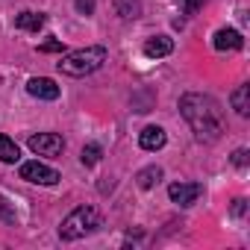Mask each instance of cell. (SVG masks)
<instances>
[{
	"mask_svg": "<svg viewBox=\"0 0 250 250\" xmlns=\"http://www.w3.org/2000/svg\"><path fill=\"white\" fill-rule=\"evenodd\" d=\"M27 91H30L33 97H39V100H56V97H59V85H56L50 77H33V80L27 83Z\"/></svg>",
	"mask_w": 250,
	"mask_h": 250,
	"instance_id": "cell-7",
	"label": "cell"
},
{
	"mask_svg": "<svg viewBox=\"0 0 250 250\" xmlns=\"http://www.w3.org/2000/svg\"><path fill=\"white\" fill-rule=\"evenodd\" d=\"M15 27L18 30H27V33H39L44 27V15L42 12H21L15 18Z\"/></svg>",
	"mask_w": 250,
	"mask_h": 250,
	"instance_id": "cell-12",
	"label": "cell"
},
{
	"mask_svg": "<svg viewBox=\"0 0 250 250\" xmlns=\"http://www.w3.org/2000/svg\"><path fill=\"white\" fill-rule=\"evenodd\" d=\"M30 150L36 156H59L65 150V139L59 133H39V136H30Z\"/></svg>",
	"mask_w": 250,
	"mask_h": 250,
	"instance_id": "cell-5",
	"label": "cell"
},
{
	"mask_svg": "<svg viewBox=\"0 0 250 250\" xmlns=\"http://www.w3.org/2000/svg\"><path fill=\"white\" fill-rule=\"evenodd\" d=\"M100 156H103V147H100V145H85L80 159H83V165H88V168H91V165H97V162H100Z\"/></svg>",
	"mask_w": 250,
	"mask_h": 250,
	"instance_id": "cell-15",
	"label": "cell"
},
{
	"mask_svg": "<svg viewBox=\"0 0 250 250\" xmlns=\"http://www.w3.org/2000/svg\"><path fill=\"white\" fill-rule=\"evenodd\" d=\"M244 203H247V200H241V197L232 203V215H235V218H238V215H244Z\"/></svg>",
	"mask_w": 250,
	"mask_h": 250,
	"instance_id": "cell-20",
	"label": "cell"
},
{
	"mask_svg": "<svg viewBox=\"0 0 250 250\" xmlns=\"http://www.w3.org/2000/svg\"><path fill=\"white\" fill-rule=\"evenodd\" d=\"M171 50H174V42L168 36H153V39L145 42V56H150V59H162Z\"/></svg>",
	"mask_w": 250,
	"mask_h": 250,
	"instance_id": "cell-10",
	"label": "cell"
},
{
	"mask_svg": "<svg viewBox=\"0 0 250 250\" xmlns=\"http://www.w3.org/2000/svg\"><path fill=\"white\" fill-rule=\"evenodd\" d=\"M39 50H42V53H65V44L53 39V42H44V44H42Z\"/></svg>",
	"mask_w": 250,
	"mask_h": 250,
	"instance_id": "cell-17",
	"label": "cell"
},
{
	"mask_svg": "<svg viewBox=\"0 0 250 250\" xmlns=\"http://www.w3.org/2000/svg\"><path fill=\"white\" fill-rule=\"evenodd\" d=\"M106 59H109V50L100 44L97 47H80V50H71L59 59V71L68 77H85V74H94Z\"/></svg>",
	"mask_w": 250,
	"mask_h": 250,
	"instance_id": "cell-3",
	"label": "cell"
},
{
	"mask_svg": "<svg viewBox=\"0 0 250 250\" xmlns=\"http://www.w3.org/2000/svg\"><path fill=\"white\" fill-rule=\"evenodd\" d=\"M165 142H168V136H165L162 127H145V130L139 133V145H142V150H162Z\"/></svg>",
	"mask_w": 250,
	"mask_h": 250,
	"instance_id": "cell-9",
	"label": "cell"
},
{
	"mask_svg": "<svg viewBox=\"0 0 250 250\" xmlns=\"http://www.w3.org/2000/svg\"><path fill=\"white\" fill-rule=\"evenodd\" d=\"M203 194V186L200 183H171L168 186V197L177 203V206H191V203H197V197Z\"/></svg>",
	"mask_w": 250,
	"mask_h": 250,
	"instance_id": "cell-6",
	"label": "cell"
},
{
	"mask_svg": "<svg viewBox=\"0 0 250 250\" xmlns=\"http://www.w3.org/2000/svg\"><path fill=\"white\" fill-rule=\"evenodd\" d=\"M18 159H21V150H18V145H15L9 136H0V162L15 165Z\"/></svg>",
	"mask_w": 250,
	"mask_h": 250,
	"instance_id": "cell-13",
	"label": "cell"
},
{
	"mask_svg": "<svg viewBox=\"0 0 250 250\" xmlns=\"http://www.w3.org/2000/svg\"><path fill=\"white\" fill-rule=\"evenodd\" d=\"M212 44H215V50H241V47H244V39H241V33H238V30L224 27V30H218V33H215Z\"/></svg>",
	"mask_w": 250,
	"mask_h": 250,
	"instance_id": "cell-8",
	"label": "cell"
},
{
	"mask_svg": "<svg viewBox=\"0 0 250 250\" xmlns=\"http://www.w3.org/2000/svg\"><path fill=\"white\" fill-rule=\"evenodd\" d=\"M180 112L188 121L191 133L200 142H218L224 133V109L212 94H200V91H188L180 97Z\"/></svg>",
	"mask_w": 250,
	"mask_h": 250,
	"instance_id": "cell-1",
	"label": "cell"
},
{
	"mask_svg": "<svg viewBox=\"0 0 250 250\" xmlns=\"http://www.w3.org/2000/svg\"><path fill=\"white\" fill-rule=\"evenodd\" d=\"M232 162H235L238 168H247V150H235V153H232Z\"/></svg>",
	"mask_w": 250,
	"mask_h": 250,
	"instance_id": "cell-19",
	"label": "cell"
},
{
	"mask_svg": "<svg viewBox=\"0 0 250 250\" xmlns=\"http://www.w3.org/2000/svg\"><path fill=\"white\" fill-rule=\"evenodd\" d=\"M177 3H180V9H183L186 15H194V12H200L203 0H177Z\"/></svg>",
	"mask_w": 250,
	"mask_h": 250,
	"instance_id": "cell-16",
	"label": "cell"
},
{
	"mask_svg": "<svg viewBox=\"0 0 250 250\" xmlns=\"http://www.w3.org/2000/svg\"><path fill=\"white\" fill-rule=\"evenodd\" d=\"M103 227V218L94 206H77L74 212L65 215L62 227H59V238L62 241H77V238H85L91 232H97Z\"/></svg>",
	"mask_w": 250,
	"mask_h": 250,
	"instance_id": "cell-2",
	"label": "cell"
},
{
	"mask_svg": "<svg viewBox=\"0 0 250 250\" xmlns=\"http://www.w3.org/2000/svg\"><path fill=\"white\" fill-rule=\"evenodd\" d=\"M21 180L33 183V186H56L62 177H59V171H53V168L42 165L39 159H33V162H24L21 165Z\"/></svg>",
	"mask_w": 250,
	"mask_h": 250,
	"instance_id": "cell-4",
	"label": "cell"
},
{
	"mask_svg": "<svg viewBox=\"0 0 250 250\" xmlns=\"http://www.w3.org/2000/svg\"><path fill=\"white\" fill-rule=\"evenodd\" d=\"M74 6L80 15H91L94 12V0H74Z\"/></svg>",
	"mask_w": 250,
	"mask_h": 250,
	"instance_id": "cell-18",
	"label": "cell"
},
{
	"mask_svg": "<svg viewBox=\"0 0 250 250\" xmlns=\"http://www.w3.org/2000/svg\"><path fill=\"white\" fill-rule=\"evenodd\" d=\"M136 180H139V188H153L159 180H162V168L159 165H150V168H142L139 174H136Z\"/></svg>",
	"mask_w": 250,
	"mask_h": 250,
	"instance_id": "cell-14",
	"label": "cell"
},
{
	"mask_svg": "<svg viewBox=\"0 0 250 250\" xmlns=\"http://www.w3.org/2000/svg\"><path fill=\"white\" fill-rule=\"evenodd\" d=\"M229 103H232V109H235L241 118H247V115H250V85H238V88L229 94Z\"/></svg>",
	"mask_w": 250,
	"mask_h": 250,
	"instance_id": "cell-11",
	"label": "cell"
}]
</instances>
